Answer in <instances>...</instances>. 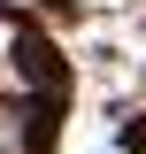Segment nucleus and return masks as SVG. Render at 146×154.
I'll return each mask as SVG.
<instances>
[{
	"label": "nucleus",
	"instance_id": "f257e3e1",
	"mask_svg": "<svg viewBox=\"0 0 146 154\" xmlns=\"http://www.w3.org/2000/svg\"><path fill=\"white\" fill-rule=\"evenodd\" d=\"M8 146H16V131H8V123H0V154H8Z\"/></svg>",
	"mask_w": 146,
	"mask_h": 154
}]
</instances>
